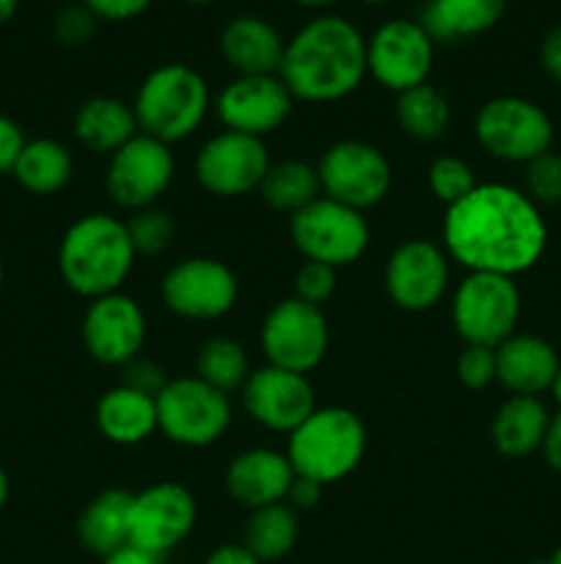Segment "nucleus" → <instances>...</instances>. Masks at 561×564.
I'll return each instance as SVG.
<instances>
[{"instance_id": "nucleus-1", "label": "nucleus", "mask_w": 561, "mask_h": 564, "mask_svg": "<svg viewBox=\"0 0 561 564\" xmlns=\"http://www.w3.org/2000/svg\"><path fill=\"white\" fill-rule=\"evenodd\" d=\"M443 248L468 273H528L548 248V224L520 187L479 182L446 207Z\"/></svg>"}, {"instance_id": "nucleus-2", "label": "nucleus", "mask_w": 561, "mask_h": 564, "mask_svg": "<svg viewBox=\"0 0 561 564\" xmlns=\"http://www.w3.org/2000/svg\"><path fill=\"white\" fill-rule=\"evenodd\" d=\"M366 69V39L339 14H319L286 39L278 77L300 102H339L358 91Z\"/></svg>"}, {"instance_id": "nucleus-3", "label": "nucleus", "mask_w": 561, "mask_h": 564, "mask_svg": "<svg viewBox=\"0 0 561 564\" xmlns=\"http://www.w3.org/2000/svg\"><path fill=\"white\" fill-rule=\"evenodd\" d=\"M135 259L127 224L108 213L77 218L64 231L58 246L61 279L88 301L121 292V284L135 268Z\"/></svg>"}, {"instance_id": "nucleus-4", "label": "nucleus", "mask_w": 561, "mask_h": 564, "mask_svg": "<svg viewBox=\"0 0 561 564\" xmlns=\"http://www.w3.org/2000/svg\"><path fill=\"white\" fill-rule=\"evenodd\" d=\"M366 441L361 416L339 405L314 408L311 416L289 433L286 457L297 477H308L328 488L361 466Z\"/></svg>"}, {"instance_id": "nucleus-5", "label": "nucleus", "mask_w": 561, "mask_h": 564, "mask_svg": "<svg viewBox=\"0 0 561 564\" xmlns=\"http://www.w3.org/2000/svg\"><path fill=\"white\" fill-rule=\"evenodd\" d=\"M209 86L187 64H163L148 72L138 86L135 110L138 130L163 143H179L204 124L209 113Z\"/></svg>"}, {"instance_id": "nucleus-6", "label": "nucleus", "mask_w": 561, "mask_h": 564, "mask_svg": "<svg viewBox=\"0 0 561 564\" xmlns=\"http://www.w3.org/2000/svg\"><path fill=\"white\" fill-rule=\"evenodd\" d=\"M520 290L515 279L495 273H468L451 297V323L465 345L498 347L517 334Z\"/></svg>"}, {"instance_id": "nucleus-7", "label": "nucleus", "mask_w": 561, "mask_h": 564, "mask_svg": "<svg viewBox=\"0 0 561 564\" xmlns=\"http://www.w3.org/2000/svg\"><path fill=\"white\" fill-rule=\"evenodd\" d=\"M157 430L170 444L204 449L218 444L231 427L229 394L201 378H174L157 394Z\"/></svg>"}, {"instance_id": "nucleus-8", "label": "nucleus", "mask_w": 561, "mask_h": 564, "mask_svg": "<svg viewBox=\"0 0 561 564\" xmlns=\"http://www.w3.org/2000/svg\"><path fill=\"white\" fill-rule=\"evenodd\" d=\"M292 246L306 262H322L339 270L355 264L369 248V224L363 213L319 196L289 218Z\"/></svg>"}, {"instance_id": "nucleus-9", "label": "nucleus", "mask_w": 561, "mask_h": 564, "mask_svg": "<svg viewBox=\"0 0 561 564\" xmlns=\"http://www.w3.org/2000/svg\"><path fill=\"white\" fill-rule=\"evenodd\" d=\"M476 141L490 158L504 163H522L539 158L553 147V121L526 97H493L479 108L473 121Z\"/></svg>"}, {"instance_id": "nucleus-10", "label": "nucleus", "mask_w": 561, "mask_h": 564, "mask_svg": "<svg viewBox=\"0 0 561 564\" xmlns=\"http://www.w3.org/2000/svg\"><path fill=\"white\" fill-rule=\"evenodd\" d=\"M317 174L322 196L346 204L358 213L385 202L394 185L388 158L374 143L355 141V138L336 141L333 147L324 149L317 163Z\"/></svg>"}, {"instance_id": "nucleus-11", "label": "nucleus", "mask_w": 561, "mask_h": 564, "mask_svg": "<svg viewBox=\"0 0 561 564\" xmlns=\"http://www.w3.org/2000/svg\"><path fill=\"white\" fill-rule=\"evenodd\" d=\"M258 339H262L267 364L297 375H308L328 356L330 325L322 308L297 301L292 295L270 308Z\"/></svg>"}, {"instance_id": "nucleus-12", "label": "nucleus", "mask_w": 561, "mask_h": 564, "mask_svg": "<svg viewBox=\"0 0 561 564\" xmlns=\"http://www.w3.org/2000/svg\"><path fill=\"white\" fill-rule=\"evenodd\" d=\"M170 314L196 323L226 317L240 297L234 270L212 257H190L176 262L160 286Z\"/></svg>"}, {"instance_id": "nucleus-13", "label": "nucleus", "mask_w": 561, "mask_h": 564, "mask_svg": "<svg viewBox=\"0 0 561 564\" xmlns=\"http://www.w3.org/2000/svg\"><path fill=\"white\" fill-rule=\"evenodd\" d=\"M435 66V42L418 20L383 22L366 39V69L388 91L402 94L429 83Z\"/></svg>"}, {"instance_id": "nucleus-14", "label": "nucleus", "mask_w": 561, "mask_h": 564, "mask_svg": "<svg viewBox=\"0 0 561 564\" xmlns=\"http://www.w3.org/2000/svg\"><path fill=\"white\" fill-rule=\"evenodd\" d=\"M174 174L176 160L168 143L138 132L119 152L110 154L105 187L113 204L138 213L154 207V202L170 187Z\"/></svg>"}, {"instance_id": "nucleus-15", "label": "nucleus", "mask_w": 561, "mask_h": 564, "mask_svg": "<svg viewBox=\"0 0 561 564\" xmlns=\"http://www.w3.org/2000/svg\"><path fill=\"white\" fill-rule=\"evenodd\" d=\"M198 521V501L182 482L148 485L141 494H132L130 507V543L148 554L160 556L190 538Z\"/></svg>"}, {"instance_id": "nucleus-16", "label": "nucleus", "mask_w": 561, "mask_h": 564, "mask_svg": "<svg viewBox=\"0 0 561 564\" xmlns=\"http://www.w3.org/2000/svg\"><path fill=\"white\" fill-rule=\"evenodd\" d=\"M270 171V152L262 138L223 130L196 154V180L209 196L240 198L256 193Z\"/></svg>"}, {"instance_id": "nucleus-17", "label": "nucleus", "mask_w": 561, "mask_h": 564, "mask_svg": "<svg viewBox=\"0 0 561 564\" xmlns=\"http://www.w3.org/2000/svg\"><path fill=\"white\" fill-rule=\"evenodd\" d=\"M449 253L432 240H405L385 262V292L402 312H429L449 290Z\"/></svg>"}, {"instance_id": "nucleus-18", "label": "nucleus", "mask_w": 561, "mask_h": 564, "mask_svg": "<svg viewBox=\"0 0 561 564\" xmlns=\"http://www.w3.org/2000/svg\"><path fill=\"white\" fill-rule=\"evenodd\" d=\"M146 314L135 297L124 292L94 297L82 314V345L88 356L108 367H124L141 356L146 345Z\"/></svg>"}, {"instance_id": "nucleus-19", "label": "nucleus", "mask_w": 561, "mask_h": 564, "mask_svg": "<svg viewBox=\"0 0 561 564\" xmlns=\"http://www.w3.org/2000/svg\"><path fill=\"white\" fill-rule=\"evenodd\" d=\"M295 97L278 75H237L215 99L226 130L262 138L278 130L292 113Z\"/></svg>"}, {"instance_id": "nucleus-20", "label": "nucleus", "mask_w": 561, "mask_h": 564, "mask_svg": "<svg viewBox=\"0 0 561 564\" xmlns=\"http://www.w3.org/2000/svg\"><path fill=\"white\" fill-rule=\"evenodd\" d=\"M242 408L264 430L289 435L311 416L317 400L306 375L264 364L242 386Z\"/></svg>"}, {"instance_id": "nucleus-21", "label": "nucleus", "mask_w": 561, "mask_h": 564, "mask_svg": "<svg viewBox=\"0 0 561 564\" xmlns=\"http://www.w3.org/2000/svg\"><path fill=\"white\" fill-rule=\"evenodd\" d=\"M295 477L297 474L286 452L256 446V449L240 452L229 463V468H226V490H229L237 505L253 512L286 501Z\"/></svg>"}, {"instance_id": "nucleus-22", "label": "nucleus", "mask_w": 561, "mask_h": 564, "mask_svg": "<svg viewBox=\"0 0 561 564\" xmlns=\"http://www.w3.org/2000/svg\"><path fill=\"white\" fill-rule=\"evenodd\" d=\"M286 39L258 14H237L220 31V53L237 75H278Z\"/></svg>"}, {"instance_id": "nucleus-23", "label": "nucleus", "mask_w": 561, "mask_h": 564, "mask_svg": "<svg viewBox=\"0 0 561 564\" xmlns=\"http://www.w3.org/2000/svg\"><path fill=\"white\" fill-rule=\"evenodd\" d=\"M559 369V356L539 336L515 334L504 345L495 347V380L512 394H544V391H550V383H553Z\"/></svg>"}, {"instance_id": "nucleus-24", "label": "nucleus", "mask_w": 561, "mask_h": 564, "mask_svg": "<svg viewBox=\"0 0 561 564\" xmlns=\"http://www.w3.org/2000/svg\"><path fill=\"white\" fill-rule=\"evenodd\" d=\"M94 419L110 444L138 446L157 433V402L119 383L99 397Z\"/></svg>"}, {"instance_id": "nucleus-25", "label": "nucleus", "mask_w": 561, "mask_h": 564, "mask_svg": "<svg viewBox=\"0 0 561 564\" xmlns=\"http://www.w3.org/2000/svg\"><path fill=\"white\" fill-rule=\"evenodd\" d=\"M550 416L539 397H520L512 394L504 405L495 411L493 427H490V438L493 446L504 457H528L534 452H542L544 435H548Z\"/></svg>"}, {"instance_id": "nucleus-26", "label": "nucleus", "mask_w": 561, "mask_h": 564, "mask_svg": "<svg viewBox=\"0 0 561 564\" xmlns=\"http://www.w3.org/2000/svg\"><path fill=\"white\" fill-rule=\"evenodd\" d=\"M504 14L506 0H427L418 22L432 42H462L493 31Z\"/></svg>"}, {"instance_id": "nucleus-27", "label": "nucleus", "mask_w": 561, "mask_h": 564, "mask_svg": "<svg viewBox=\"0 0 561 564\" xmlns=\"http://www.w3.org/2000/svg\"><path fill=\"white\" fill-rule=\"evenodd\" d=\"M130 507L132 494L121 488H110L94 496L77 518V538H80L82 549L105 560L113 551L130 545Z\"/></svg>"}, {"instance_id": "nucleus-28", "label": "nucleus", "mask_w": 561, "mask_h": 564, "mask_svg": "<svg viewBox=\"0 0 561 564\" xmlns=\"http://www.w3.org/2000/svg\"><path fill=\"white\" fill-rule=\"evenodd\" d=\"M132 105L116 97H91L75 113V138L94 154H116L138 135Z\"/></svg>"}, {"instance_id": "nucleus-29", "label": "nucleus", "mask_w": 561, "mask_h": 564, "mask_svg": "<svg viewBox=\"0 0 561 564\" xmlns=\"http://www.w3.org/2000/svg\"><path fill=\"white\" fill-rule=\"evenodd\" d=\"M75 174V160L69 149L53 138L28 141L14 165V180L33 196H53L64 191Z\"/></svg>"}, {"instance_id": "nucleus-30", "label": "nucleus", "mask_w": 561, "mask_h": 564, "mask_svg": "<svg viewBox=\"0 0 561 564\" xmlns=\"http://www.w3.org/2000/svg\"><path fill=\"white\" fill-rule=\"evenodd\" d=\"M297 538H300L297 512L286 501H280V505H270L251 512V518L245 523V540H242V545L256 560L270 564L289 556L292 549L297 545Z\"/></svg>"}, {"instance_id": "nucleus-31", "label": "nucleus", "mask_w": 561, "mask_h": 564, "mask_svg": "<svg viewBox=\"0 0 561 564\" xmlns=\"http://www.w3.org/2000/svg\"><path fill=\"white\" fill-rule=\"evenodd\" d=\"M396 121L413 141H438L449 130L451 105L432 83H421L396 94Z\"/></svg>"}, {"instance_id": "nucleus-32", "label": "nucleus", "mask_w": 561, "mask_h": 564, "mask_svg": "<svg viewBox=\"0 0 561 564\" xmlns=\"http://www.w3.org/2000/svg\"><path fill=\"white\" fill-rule=\"evenodd\" d=\"M264 204L278 213H300L311 202L322 196V185H319L317 165L302 163V160H280V163H270L267 176H264L262 187Z\"/></svg>"}, {"instance_id": "nucleus-33", "label": "nucleus", "mask_w": 561, "mask_h": 564, "mask_svg": "<svg viewBox=\"0 0 561 564\" xmlns=\"http://www.w3.org/2000/svg\"><path fill=\"white\" fill-rule=\"evenodd\" d=\"M251 372V358H248L245 347L229 336H215L198 350L196 378H201L204 383L223 391V394L242 391Z\"/></svg>"}, {"instance_id": "nucleus-34", "label": "nucleus", "mask_w": 561, "mask_h": 564, "mask_svg": "<svg viewBox=\"0 0 561 564\" xmlns=\"http://www.w3.org/2000/svg\"><path fill=\"white\" fill-rule=\"evenodd\" d=\"M127 224V235H130L135 257H160L174 246L176 224L165 209L146 207L132 213Z\"/></svg>"}, {"instance_id": "nucleus-35", "label": "nucleus", "mask_w": 561, "mask_h": 564, "mask_svg": "<svg viewBox=\"0 0 561 564\" xmlns=\"http://www.w3.org/2000/svg\"><path fill=\"white\" fill-rule=\"evenodd\" d=\"M427 185L429 193H432L438 202L451 207V204H457L460 198H465L479 182L465 160L454 158V154H440V158H435L432 163H429Z\"/></svg>"}, {"instance_id": "nucleus-36", "label": "nucleus", "mask_w": 561, "mask_h": 564, "mask_svg": "<svg viewBox=\"0 0 561 564\" xmlns=\"http://www.w3.org/2000/svg\"><path fill=\"white\" fill-rule=\"evenodd\" d=\"M526 196L531 198L537 207L542 204H561V154L548 149L539 158L526 163Z\"/></svg>"}, {"instance_id": "nucleus-37", "label": "nucleus", "mask_w": 561, "mask_h": 564, "mask_svg": "<svg viewBox=\"0 0 561 564\" xmlns=\"http://www.w3.org/2000/svg\"><path fill=\"white\" fill-rule=\"evenodd\" d=\"M336 292V270L322 262H302L295 273V297L322 308Z\"/></svg>"}, {"instance_id": "nucleus-38", "label": "nucleus", "mask_w": 561, "mask_h": 564, "mask_svg": "<svg viewBox=\"0 0 561 564\" xmlns=\"http://www.w3.org/2000/svg\"><path fill=\"white\" fill-rule=\"evenodd\" d=\"M457 378L465 389L482 391L495 380V350L493 347L465 345V350L457 358Z\"/></svg>"}, {"instance_id": "nucleus-39", "label": "nucleus", "mask_w": 561, "mask_h": 564, "mask_svg": "<svg viewBox=\"0 0 561 564\" xmlns=\"http://www.w3.org/2000/svg\"><path fill=\"white\" fill-rule=\"evenodd\" d=\"M97 17H94L82 3L66 6L53 22L55 39H58L61 44H66V47H80V44L91 42L94 31H97Z\"/></svg>"}, {"instance_id": "nucleus-40", "label": "nucleus", "mask_w": 561, "mask_h": 564, "mask_svg": "<svg viewBox=\"0 0 561 564\" xmlns=\"http://www.w3.org/2000/svg\"><path fill=\"white\" fill-rule=\"evenodd\" d=\"M121 386H127V389H135L141 391V394H148L157 400L160 391L168 386V375H165V369L160 367V364L154 361H146V358H132L130 364H124L121 367Z\"/></svg>"}, {"instance_id": "nucleus-41", "label": "nucleus", "mask_w": 561, "mask_h": 564, "mask_svg": "<svg viewBox=\"0 0 561 564\" xmlns=\"http://www.w3.org/2000/svg\"><path fill=\"white\" fill-rule=\"evenodd\" d=\"M97 20L108 22H127L148 11L154 0H80Z\"/></svg>"}, {"instance_id": "nucleus-42", "label": "nucleus", "mask_w": 561, "mask_h": 564, "mask_svg": "<svg viewBox=\"0 0 561 564\" xmlns=\"http://www.w3.org/2000/svg\"><path fill=\"white\" fill-rule=\"evenodd\" d=\"M25 132L9 116H0V176L14 174V165L25 149Z\"/></svg>"}, {"instance_id": "nucleus-43", "label": "nucleus", "mask_w": 561, "mask_h": 564, "mask_svg": "<svg viewBox=\"0 0 561 564\" xmlns=\"http://www.w3.org/2000/svg\"><path fill=\"white\" fill-rule=\"evenodd\" d=\"M539 66L550 80L561 83V25H553L539 44Z\"/></svg>"}, {"instance_id": "nucleus-44", "label": "nucleus", "mask_w": 561, "mask_h": 564, "mask_svg": "<svg viewBox=\"0 0 561 564\" xmlns=\"http://www.w3.org/2000/svg\"><path fill=\"white\" fill-rule=\"evenodd\" d=\"M322 494H324V485L314 482V479L308 477H295V482H292L289 488V496H286V505H289L295 512L300 510L308 512L322 501Z\"/></svg>"}, {"instance_id": "nucleus-45", "label": "nucleus", "mask_w": 561, "mask_h": 564, "mask_svg": "<svg viewBox=\"0 0 561 564\" xmlns=\"http://www.w3.org/2000/svg\"><path fill=\"white\" fill-rule=\"evenodd\" d=\"M542 455H544V463H548L553 471L561 474V411H556L553 416H550V427H548V435H544Z\"/></svg>"}, {"instance_id": "nucleus-46", "label": "nucleus", "mask_w": 561, "mask_h": 564, "mask_svg": "<svg viewBox=\"0 0 561 564\" xmlns=\"http://www.w3.org/2000/svg\"><path fill=\"white\" fill-rule=\"evenodd\" d=\"M204 564H264V562L256 560V556H253L242 543L240 545L226 543V545H218Z\"/></svg>"}, {"instance_id": "nucleus-47", "label": "nucleus", "mask_w": 561, "mask_h": 564, "mask_svg": "<svg viewBox=\"0 0 561 564\" xmlns=\"http://www.w3.org/2000/svg\"><path fill=\"white\" fill-rule=\"evenodd\" d=\"M102 564H163V560L130 543V545H124V549L113 551L110 556H105Z\"/></svg>"}, {"instance_id": "nucleus-48", "label": "nucleus", "mask_w": 561, "mask_h": 564, "mask_svg": "<svg viewBox=\"0 0 561 564\" xmlns=\"http://www.w3.org/2000/svg\"><path fill=\"white\" fill-rule=\"evenodd\" d=\"M16 9H20V0H0V28L14 20Z\"/></svg>"}, {"instance_id": "nucleus-49", "label": "nucleus", "mask_w": 561, "mask_h": 564, "mask_svg": "<svg viewBox=\"0 0 561 564\" xmlns=\"http://www.w3.org/2000/svg\"><path fill=\"white\" fill-rule=\"evenodd\" d=\"M6 501H9V474L0 466V510L6 507Z\"/></svg>"}, {"instance_id": "nucleus-50", "label": "nucleus", "mask_w": 561, "mask_h": 564, "mask_svg": "<svg viewBox=\"0 0 561 564\" xmlns=\"http://www.w3.org/2000/svg\"><path fill=\"white\" fill-rule=\"evenodd\" d=\"M292 3L302 6V9H328V6H333L336 0H292Z\"/></svg>"}, {"instance_id": "nucleus-51", "label": "nucleus", "mask_w": 561, "mask_h": 564, "mask_svg": "<svg viewBox=\"0 0 561 564\" xmlns=\"http://www.w3.org/2000/svg\"><path fill=\"white\" fill-rule=\"evenodd\" d=\"M550 394H553L556 405H559V411H561V369H559V372H556L553 383H550Z\"/></svg>"}, {"instance_id": "nucleus-52", "label": "nucleus", "mask_w": 561, "mask_h": 564, "mask_svg": "<svg viewBox=\"0 0 561 564\" xmlns=\"http://www.w3.org/2000/svg\"><path fill=\"white\" fill-rule=\"evenodd\" d=\"M550 564H561V545H559V549H556V554L550 556Z\"/></svg>"}, {"instance_id": "nucleus-53", "label": "nucleus", "mask_w": 561, "mask_h": 564, "mask_svg": "<svg viewBox=\"0 0 561 564\" xmlns=\"http://www.w3.org/2000/svg\"><path fill=\"white\" fill-rule=\"evenodd\" d=\"M182 3H190V6H207V3H212V0H182Z\"/></svg>"}, {"instance_id": "nucleus-54", "label": "nucleus", "mask_w": 561, "mask_h": 564, "mask_svg": "<svg viewBox=\"0 0 561 564\" xmlns=\"http://www.w3.org/2000/svg\"><path fill=\"white\" fill-rule=\"evenodd\" d=\"M363 3H369V6H385V3H391V0H363Z\"/></svg>"}, {"instance_id": "nucleus-55", "label": "nucleus", "mask_w": 561, "mask_h": 564, "mask_svg": "<svg viewBox=\"0 0 561 564\" xmlns=\"http://www.w3.org/2000/svg\"><path fill=\"white\" fill-rule=\"evenodd\" d=\"M0 290H3V259H0Z\"/></svg>"}, {"instance_id": "nucleus-56", "label": "nucleus", "mask_w": 561, "mask_h": 564, "mask_svg": "<svg viewBox=\"0 0 561 564\" xmlns=\"http://www.w3.org/2000/svg\"><path fill=\"white\" fill-rule=\"evenodd\" d=\"M531 564H550V560L548 562H531Z\"/></svg>"}]
</instances>
